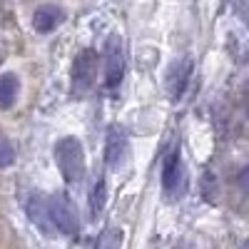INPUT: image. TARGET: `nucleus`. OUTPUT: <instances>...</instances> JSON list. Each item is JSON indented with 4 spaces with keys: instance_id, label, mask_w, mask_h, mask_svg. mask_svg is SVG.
I'll return each mask as SVG.
<instances>
[{
    "instance_id": "obj_1",
    "label": "nucleus",
    "mask_w": 249,
    "mask_h": 249,
    "mask_svg": "<svg viewBox=\"0 0 249 249\" xmlns=\"http://www.w3.org/2000/svg\"><path fill=\"white\" fill-rule=\"evenodd\" d=\"M55 162H57V170L62 172V177H65V182L77 184L85 177V150H82L77 137L68 135L55 142Z\"/></svg>"
},
{
    "instance_id": "obj_2",
    "label": "nucleus",
    "mask_w": 249,
    "mask_h": 249,
    "mask_svg": "<svg viewBox=\"0 0 249 249\" xmlns=\"http://www.w3.org/2000/svg\"><path fill=\"white\" fill-rule=\"evenodd\" d=\"M48 217L53 230L65 234V237H77L80 234V214L75 202L65 192H55L48 197Z\"/></svg>"
},
{
    "instance_id": "obj_3",
    "label": "nucleus",
    "mask_w": 249,
    "mask_h": 249,
    "mask_svg": "<svg viewBox=\"0 0 249 249\" xmlns=\"http://www.w3.org/2000/svg\"><path fill=\"white\" fill-rule=\"evenodd\" d=\"M187 184V167H184V160H182V152L179 147H172L167 152V157H164L162 162V190L167 197L177 199L184 190Z\"/></svg>"
},
{
    "instance_id": "obj_4",
    "label": "nucleus",
    "mask_w": 249,
    "mask_h": 249,
    "mask_svg": "<svg viewBox=\"0 0 249 249\" xmlns=\"http://www.w3.org/2000/svg\"><path fill=\"white\" fill-rule=\"evenodd\" d=\"M97 70H100V57L92 48H85L80 50L72 60V70H70V80L75 90H88L92 88V82L97 77Z\"/></svg>"
},
{
    "instance_id": "obj_5",
    "label": "nucleus",
    "mask_w": 249,
    "mask_h": 249,
    "mask_svg": "<svg viewBox=\"0 0 249 249\" xmlns=\"http://www.w3.org/2000/svg\"><path fill=\"white\" fill-rule=\"evenodd\" d=\"M190 77H192V57H177L172 65L164 72V92L172 102H177L184 92L187 85H190Z\"/></svg>"
},
{
    "instance_id": "obj_6",
    "label": "nucleus",
    "mask_w": 249,
    "mask_h": 249,
    "mask_svg": "<svg viewBox=\"0 0 249 249\" xmlns=\"http://www.w3.org/2000/svg\"><path fill=\"white\" fill-rule=\"evenodd\" d=\"M130 152V137L122 124H110L105 135V164L110 170L120 167Z\"/></svg>"
},
{
    "instance_id": "obj_7",
    "label": "nucleus",
    "mask_w": 249,
    "mask_h": 249,
    "mask_svg": "<svg viewBox=\"0 0 249 249\" xmlns=\"http://www.w3.org/2000/svg\"><path fill=\"white\" fill-rule=\"evenodd\" d=\"M122 77H124V55L120 48V40L112 37V40H107V53H105V85H107V90L120 88Z\"/></svg>"
},
{
    "instance_id": "obj_8",
    "label": "nucleus",
    "mask_w": 249,
    "mask_h": 249,
    "mask_svg": "<svg viewBox=\"0 0 249 249\" xmlns=\"http://www.w3.org/2000/svg\"><path fill=\"white\" fill-rule=\"evenodd\" d=\"M62 20H65V10H62L60 5H55V3H45V5L35 8V13H33V28L40 35H48V33H53L62 23Z\"/></svg>"
},
{
    "instance_id": "obj_9",
    "label": "nucleus",
    "mask_w": 249,
    "mask_h": 249,
    "mask_svg": "<svg viewBox=\"0 0 249 249\" xmlns=\"http://www.w3.org/2000/svg\"><path fill=\"white\" fill-rule=\"evenodd\" d=\"M28 217L43 234H53V224H50V217H48V197L37 195V192H30V197H28Z\"/></svg>"
},
{
    "instance_id": "obj_10",
    "label": "nucleus",
    "mask_w": 249,
    "mask_h": 249,
    "mask_svg": "<svg viewBox=\"0 0 249 249\" xmlns=\"http://www.w3.org/2000/svg\"><path fill=\"white\" fill-rule=\"evenodd\" d=\"M20 97V77L15 72H0V110L15 107Z\"/></svg>"
},
{
    "instance_id": "obj_11",
    "label": "nucleus",
    "mask_w": 249,
    "mask_h": 249,
    "mask_svg": "<svg viewBox=\"0 0 249 249\" xmlns=\"http://www.w3.org/2000/svg\"><path fill=\"white\" fill-rule=\"evenodd\" d=\"M105 202H107V182L105 177H97L92 190H90V197H88V207H90V217H100L102 210H105Z\"/></svg>"
},
{
    "instance_id": "obj_12",
    "label": "nucleus",
    "mask_w": 249,
    "mask_h": 249,
    "mask_svg": "<svg viewBox=\"0 0 249 249\" xmlns=\"http://www.w3.org/2000/svg\"><path fill=\"white\" fill-rule=\"evenodd\" d=\"M15 144L5 137V135H0V170H8L15 164Z\"/></svg>"
},
{
    "instance_id": "obj_13",
    "label": "nucleus",
    "mask_w": 249,
    "mask_h": 249,
    "mask_svg": "<svg viewBox=\"0 0 249 249\" xmlns=\"http://www.w3.org/2000/svg\"><path fill=\"white\" fill-rule=\"evenodd\" d=\"M122 230L120 227H112V230H105L97 242V249H120L122 247Z\"/></svg>"
}]
</instances>
